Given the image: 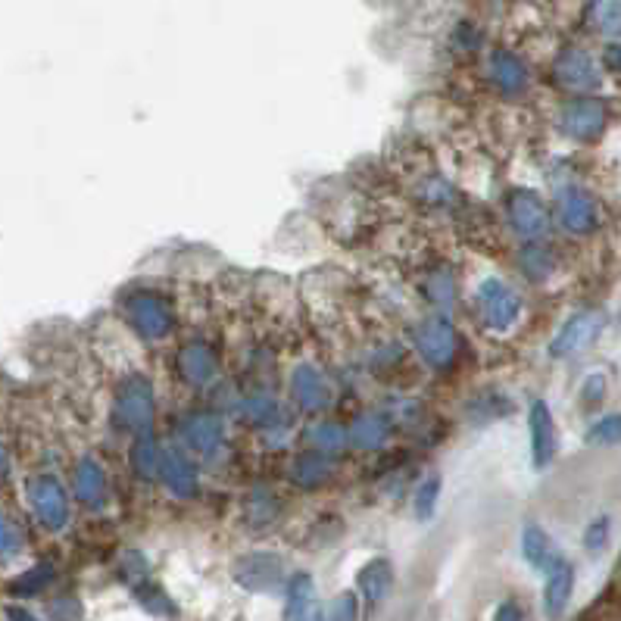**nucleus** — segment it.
<instances>
[{
  "mask_svg": "<svg viewBox=\"0 0 621 621\" xmlns=\"http://www.w3.org/2000/svg\"><path fill=\"white\" fill-rule=\"evenodd\" d=\"M478 309H481V319L487 328L494 331H506L519 322V313H522V300L515 297V291L509 284H503L500 278H487L478 291Z\"/></svg>",
  "mask_w": 621,
  "mask_h": 621,
  "instance_id": "1",
  "label": "nucleus"
},
{
  "mask_svg": "<svg viewBox=\"0 0 621 621\" xmlns=\"http://www.w3.org/2000/svg\"><path fill=\"white\" fill-rule=\"evenodd\" d=\"M128 316H132L135 328L150 341L166 338V334L172 331V325H175L172 306L160 294H138V297H132V303H128Z\"/></svg>",
  "mask_w": 621,
  "mask_h": 621,
  "instance_id": "2",
  "label": "nucleus"
},
{
  "mask_svg": "<svg viewBox=\"0 0 621 621\" xmlns=\"http://www.w3.org/2000/svg\"><path fill=\"white\" fill-rule=\"evenodd\" d=\"M509 222H512V228L519 231L522 238L534 241L540 235H547L550 213H547V206H543V200L534 191H512V197H509Z\"/></svg>",
  "mask_w": 621,
  "mask_h": 621,
  "instance_id": "3",
  "label": "nucleus"
},
{
  "mask_svg": "<svg viewBox=\"0 0 621 621\" xmlns=\"http://www.w3.org/2000/svg\"><path fill=\"white\" fill-rule=\"evenodd\" d=\"M603 331V313H597V309H587V313H578L575 319H568L565 328L553 338V347L550 353L553 356H572L584 347H590L593 341L600 338Z\"/></svg>",
  "mask_w": 621,
  "mask_h": 621,
  "instance_id": "4",
  "label": "nucleus"
},
{
  "mask_svg": "<svg viewBox=\"0 0 621 621\" xmlns=\"http://www.w3.org/2000/svg\"><path fill=\"white\" fill-rule=\"evenodd\" d=\"M416 347L434 369H447L456 353V331L444 319H428L416 328Z\"/></svg>",
  "mask_w": 621,
  "mask_h": 621,
  "instance_id": "5",
  "label": "nucleus"
},
{
  "mask_svg": "<svg viewBox=\"0 0 621 621\" xmlns=\"http://www.w3.org/2000/svg\"><path fill=\"white\" fill-rule=\"evenodd\" d=\"M606 125V107L597 97H578L562 110V128L578 141H590L603 132Z\"/></svg>",
  "mask_w": 621,
  "mask_h": 621,
  "instance_id": "6",
  "label": "nucleus"
},
{
  "mask_svg": "<svg viewBox=\"0 0 621 621\" xmlns=\"http://www.w3.org/2000/svg\"><path fill=\"white\" fill-rule=\"evenodd\" d=\"M553 75L556 82L568 91H593L600 88V72H597V63L590 60V54L584 50H565L559 54L556 66H553Z\"/></svg>",
  "mask_w": 621,
  "mask_h": 621,
  "instance_id": "7",
  "label": "nucleus"
},
{
  "mask_svg": "<svg viewBox=\"0 0 621 621\" xmlns=\"http://www.w3.org/2000/svg\"><path fill=\"white\" fill-rule=\"evenodd\" d=\"M528 431H531V456H534V465L537 469H547L556 456V422H553V412L543 400H534L531 403V412H528Z\"/></svg>",
  "mask_w": 621,
  "mask_h": 621,
  "instance_id": "8",
  "label": "nucleus"
},
{
  "mask_svg": "<svg viewBox=\"0 0 621 621\" xmlns=\"http://www.w3.org/2000/svg\"><path fill=\"white\" fill-rule=\"evenodd\" d=\"M119 419L138 434H147L153 422V391L144 378H132L125 384V391L119 397Z\"/></svg>",
  "mask_w": 621,
  "mask_h": 621,
  "instance_id": "9",
  "label": "nucleus"
},
{
  "mask_svg": "<svg viewBox=\"0 0 621 621\" xmlns=\"http://www.w3.org/2000/svg\"><path fill=\"white\" fill-rule=\"evenodd\" d=\"M235 578L247 590H272L281 581V559L269 553H253L238 559L235 565Z\"/></svg>",
  "mask_w": 621,
  "mask_h": 621,
  "instance_id": "10",
  "label": "nucleus"
},
{
  "mask_svg": "<svg viewBox=\"0 0 621 621\" xmlns=\"http://www.w3.org/2000/svg\"><path fill=\"white\" fill-rule=\"evenodd\" d=\"M160 478L166 481V487L172 490L175 497H191L197 490V472L194 465L188 462V456L175 450V447H166L163 456H160Z\"/></svg>",
  "mask_w": 621,
  "mask_h": 621,
  "instance_id": "11",
  "label": "nucleus"
},
{
  "mask_svg": "<svg viewBox=\"0 0 621 621\" xmlns=\"http://www.w3.org/2000/svg\"><path fill=\"white\" fill-rule=\"evenodd\" d=\"M572 590H575V568L562 559L547 572V587H543V612H547V618H559L565 612L568 600H572Z\"/></svg>",
  "mask_w": 621,
  "mask_h": 621,
  "instance_id": "12",
  "label": "nucleus"
},
{
  "mask_svg": "<svg viewBox=\"0 0 621 621\" xmlns=\"http://www.w3.org/2000/svg\"><path fill=\"white\" fill-rule=\"evenodd\" d=\"M284 621H322L316 606V587L309 575H294L288 581V600H284Z\"/></svg>",
  "mask_w": 621,
  "mask_h": 621,
  "instance_id": "13",
  "label": "nucleus"
},
{
  "mask_svg": "<svg viewBox=\"0 0 621 621\" xmlns=\"http://www.w3.org/2000/svg\"><path fill=\"white\" fill-rule=\"evenodd\" d=\"M559 222L575 235H584L597 225V206L584 191H565L559 197Z\"/></svg>",
  "mask_w": 621,
  "mask_h": 621,
  "instance_id": "14",
  "label": "nucleus"
},
{
  "mask_svg": "<svg viewBox=\"0 0 621 621\" xmlns=\"http://www.w3.org/2000/svg\"><path fill=\"white\" fill-rule=\"evenodd\" d=\"M490 79H494V85L503 94L512 97L528 88V69L519 57L509 54V50H497V54L490 57Z\"/></svg>",
  "mask_w": 621,
  "mask_h": 621,
  "instance_id": "15",
  "label": "nucleus"
},
{
  "mask_svg": "<svg viewBox=\"0 0 621 621\" xmlns=\"http://www.w3.org/2000/svg\"><path fill=\"white\" fill-rule=\"evenodd\" d=\"M181 441L194 453H216V447L222 444V422L213 416H191L181 428Z\"/></svg>",
  "mask_w": 621,
  "mask_h": 621,
  "instance_id": "16",
  "label": "nucleus"
},
{
  "mask_svg": "<svg viewBox=\"0 0 621 621\" xmlns=\"http://www.w3.org/2000/svg\"><path fill=\"white\" fill-rule=\"evenodd\" d=\"M291 394L303 409H322L331 400V387L316 369H300L291 381Z\"/></svg>",
  "mask_w": 621,
  "mask_h": 621,
  "instance_id": "17",
  "label": "nucleus"
},
{
  "mask_svg": "<svg viewBox=\"0 0 621 621\" xmlns=\"http://www.w3.org/2000/svg\"><path fill=\"white\" fill-rule=\"evenodd\" d=\"M522 547H525V559L534 565V568H543V572H550L556 562H562L556 543L550 540V534L543 531L540 525H528L525 534H522Z\"/></svg>",
  "mask_w": 621,
  "mask_h": 621,
  "instance_id": "18",
  "label": "nucleus"
},
{
  "mask_svg": "<svg viewBox=\"0 0 621 621\" xmlns=\"http://www.w3.org/2000/svg\"><path fill=\"white\" fill-rule=\"evenodd\" d=\"M178 369L191 384H206L216 375V356H213V350L206 347V344H191V347L181 350Z\"/></svg>",
  "mask_w": 621,
  "mask_h": 621,
  "instance_id": "19",
  "label": "nucleus"
},
{
  "mask_svg": "<svg viewBox=\"0 0 621 621\" xmlns=\"http://www.w3.org/2000/svg\"><path fill=\"white\" fill-rule=\"evenodd\" d=\"M391 587H394V572L387 559H375L359 572V593L369 603H381L391 593Z\"/></svg>",
  "mask_w": 621,
  "mask_h": 621,
  "instance_id": "20",
  "label": "nucleus"
},
{
  "mask_svg": "<svg viewBox=\"0 0 621 621\" xmlns=\"http://www.w3.org/2000/svg\"><path fill=\"white\" fill-rule=\"evenodd\" d=\"M387 431H391V425H387L381 416H362L356 425H353V441L359 447H366V450H375L384 444V437Z\"/></svg>",
  "mask_w": 621,
  "mask_h": 621,
  "instance_id": "21",
  "label": "nucleus"
},
{
  "mask_svg": "<svg viewBox=\"0 0 621 621\" xmlns=\"http://www.w3.org/2000/svg\"><path fill=\"white\" fill-rule=\"evenodd\" d=\"M38 509H41V515L47 519V525L60 528V525L66 522V500H63V494H60V487H57V484H50V481L41 484Z\"/></svg>",
  "mask_w": 621,
  "mask_h": 621,
  "instance_id": "22",
  "label": "nucleus"
},
{
  "mask_svg": "<svg viewBox=\"0 0 621 621\" xmlns=\"http://www.w3.org/2000/svg\"><path fill=\"white\" fill-rule=\"evenodd\" d=\"M294 478H297L300 484H306V487H313V484L325 481V478H328V459H325V453L309 450L306 456H300L297 465H294Z\"/></svg>",
  "mask_w": 621,
  "mask_h": 621,
  "instance_id": "23",
  "label": "nucleus"
},
{
  "mask_svg": "<svg viewBox=\"0 0 621 621\" xmlns=\"http://www.w3.org/2000/svg\"><path fill=\"white\" fill-rule=\"evenodd\" d=\"M160 450H157V444L150 441V437L144 434L141 441H138V447L132 450V465H135V472L141 475V478H153L160 472Z\"/></svg>",
  "mask_w": 621,
  "mask_h": 621,
  "instance_id": "24",
  "label": "nucleus"
},
{
  "mask_svg": "<svg viewBox=\"0 0 621 621\" xmlns=\"http://www.w3.org/2000/svg\"><path fill=\"white\" fill-rule=\"evenodd\" d=\"M344 441H347V431L341 425H331V422H322L309 431V444H313L316 453L338 450V447H344Z\"/></svg>",
  "mask_w": 621,
  "mask_h": 621,
  "instance_id": "25",
  "label": "nucleus"
},
{
  "mask_svg": "<svg viewBox=\"0 0 621 621\" xmlns=\"http://www.w3.org/2000/svg\"><path fill=\"white\" fill-rule=\"evenodd\" d=\"M587 441H590V444H600V447L621 444V412H618V416H606V419H600L597 425L590 428Z\"/></svg>",
  "mask_w": 621,
  "mask_h": 621,
  "instance_id": "26",
  "label": "nucleus"
},
{
  "mask_svg": "<svg viewBox=\"0 0 621 621\" xmlns=\"http://www.w3.org/2000/svg\"><path fill=\"white\" fill-rule=\"evenodd\" d=\"M522 266L534 278H547L550 269H553V256H550V250H543L540 244H528L525 253H522Z\"/></svg>",
  "mask_w": 621,
  "mask_h": 621,
  "instance_id": "27",
  "label": "nucleus"
},
{
  "mask_svg": "<svg viewBox=\"0 0 621 621\" xmlns=\"http://www.w3.org/2000/svg\"><path fill=\"white\" fill-rule=\"evenodd\" d=\"M597 29L606 35H621V4H593L590 7Z\"/></svg>",
  "mask_w": 621,
  "mask_h": 621,
  "instance_id": "28",
  "label": "nucleus"
},
{
  "mask_svg": "<svg viewBox=\"0 0 621 621\" xmlns=\"http://www.w3.org/2000/svg\"><path fill=\"white\" fill-rule=\"evenodd\" d=\"M437 494H441V478H428L419 494H416V515L419 519H431V512L437 506Z\"/></svg>",
  "mask_w": 621,
  "mask_h": 621,
  "instance_id": "29",
  "label": "nucleus"
},
{
  "mask_svg": "<svg viewBox=\"0 0 621 621\" xmlns=\"http://www.w3.org/2000/svg\"><path fill=\"white\" fill-rule=\"evenodd\" d=\"M79 490H82V497L85 500H97L100 497V490H103V475L94 462H85L82 469H79Z\"/></svg>",
  "mask_w": 621,
  "mask_h": 621,
  "instance_id": "30",
  "label": "nucleus"
},
{
  "mask_svg": "<svg viewBox=\"0 0 621 621\" xmlns=\"http://www.w3.org/2000/svg\"><path fill=\"white\" fill-rule=\"evenodd\" d=\"M356 618H359V600H356V593H341V597L331 603L325 621H356Z\"/></svg>",
  "mask_w": 621,
  "mask_h": 621,
  "instance_id": "31",
  "label": "nucleus"
},
{
  "mask_svg": "<svg viewBox=\"0 0 621 621\" xmlns=\"http://www.w3.org/2000/svg\"><path fill=\"white\" fill-rule=\"evenodd\" d=\"M606 540H609V519H597V522H590L587 531H584V543H587V550L590 553H600L606 547Z\"/></svg>",
  "mask_w": 621,
  "mask_h": 621,
  "instance_id": "32",
  "label": "nucleus"
},
{
  "mask_svg": "<svg viewBox=\"0 0 621 621\" xmlns=\"http://www.w3.org/2000/svg\"><path fill=\"white\" fill-rule=\"evenodd\" d=\"M494 621H522V609H519V603H503L500 609H497V615H494Z\"/></svg>",
  "mask_w": 621,
  "mask_h": 621,
  "instance_id": "33",
  "label": "nucleus"
},
{
  "mask_svg": "<svg viewBox=\"0 0 621 621\" xmlns=\"http://www.w3.org/2000/svg\"><path fill=\"white\" fill-rule=\"evenodd\" d=\"M603 387H606V381H603L600 375H593V378L587 381V387H584L587 400H590V403H597V400H600V394H603Z\"/></svg>",
  "mask_w": 621,
  "mask_h": 621,
  "instance_id": "34",
  "label": "nucleus"
},
{
  "mask_svg": "<svg viewBox=\"0 0 621 621\" xmlns=\"http://www.w3.org/2000/svg\"><path fill=\"white\" fill-rule=\"evenodd\" d=\"M606 66L612 69V72H621V44H612V47H606Z\"/></svg>",
  "mask_w": 621,
  "mask_h": 621,
  "instance_id": "35",
  "label": "nucleus"
},
{
  "mask_svg": "<svg viewBox=\"0 0 621 621\" xmlns=\"http://www.w3.org/2000/svg\"><path fill=\"white\" fill-rule=\"evenodd\" d=\"M10 615H13V618H16V621H35V618H32V615H29V612H19V609H13V612H10Z\"/></svg>",
  "mask_w": 621,
  "mask_h": 621,
  "instance_id": "36",
  "label": "nucleus"
}]
</instances>
